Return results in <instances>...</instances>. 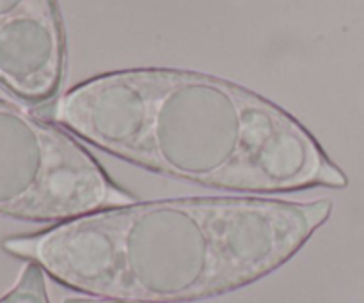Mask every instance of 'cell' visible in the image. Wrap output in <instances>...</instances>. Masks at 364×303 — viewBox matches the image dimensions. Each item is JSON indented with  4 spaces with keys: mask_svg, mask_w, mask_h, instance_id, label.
<instances>
[{
    "mask_svg": "<svg viewBox=\"0 0 364 303\" xmlns=\"http://www.w3.org/2000/svg\"><path fill=\"white\" fill-rule=\"evenodd\" d=\"M333 208L331 199H162L9 236L2 248L91 298L188 303L272 273L308 243Z\"/></svg>",
    "mask_w": 364,
    "mask_h": 303,
    "instance_id": "1",
    "label": "cell"
},
{
    "mask_svg": "<svg viewBox=\"0 0 364 303\" xmlns=\"http://www.w3.org/2000/svg\"><path fill=\"white\" fill-rule=\"evenodd\" d=\"M50 121L95 148L174 180L245 194L347 188L316 138L270 99L181 70H124L75 85Z\"/></svg>",
    "mask_w": 364,
    "mask_h": 303,
    "instance_id": "2",
    "label": "cell"
},
{
    "mask_svg": "<svg viewBox=\"0 0 364 303\" xmlns=\"http://www.w3.org/2000/svg\"><path fill=\"white\" fill-rule=\"evenodd\" d=\"M134 202L73 133L0 99V216L60 224Z\"/></svg>",
    "mask_w": 364,
    "mask_h": 303,
    "instance_id": "3",
    "label": "cell"
},
{
    "mask_svg": "<svg viewBox=\"0 0 364 303\" xmlns=\"http://www.w3.org/2000/svg\"><path fill=\"white\" fill-rule=\"evenodd\" d=\"M66 39L55 0H0V85L27 103L59 91Z\"/></svg>",
    "mask_w": 364,
    "mask_h": 303,
    "instance_id": "4",
    "label": "cell"
},
{
    "mask_svg": "<svg viewBox=\"0 0 364 303\" xmlns=\"http://www.w3.org/2000/svg\"><path fill=\"white\" fill-rule=\"evenodd\" d=\"M0 303H50L45 272L34 263H27L13 290L0 298Z\"/></svg>",
    "mask_w": 364,
    "mask_h": 303,
    "instance_id": "5",
    "label": "cell"
},
{
    "mask_svg": "<svg viewBox=\"0 0 364 303\" xmlns=\"http://www.w3.org/2000/svg\"><path fill=\"white\" fill-rule=\"evenodd\" d=\"M63 303H128V302H114V300H102V298H66Z\"/></svg>",
    "mask_w": 364,
    "mask_h": 303,
    "instance_id": "6",
    "label": "cell"
}]
</instances>
